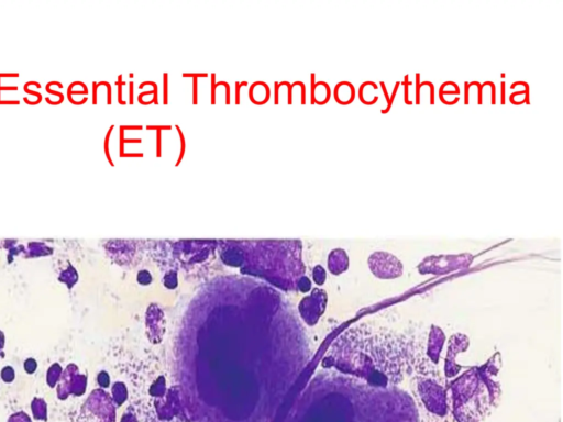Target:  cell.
I'll list each match as a JSON object with an SVG mask.
<instances>
[{"label": "cell", "mask_w": 563, "mask_h": 422, "mask_svg": "<svg viewBox=\"0 0 563 422\" xmlns=\"http://www.w3.org/2000/svg\"><path fill=\"white\" fill-rule=\"evenodd\" d=\"M114 408L109 395L95 389L82 403L76 422H114Z\"/></svg>", "instance_id": "cell-1"}, {"label": "cell", "mask_w": 563, "mask_h": 422, "mask_svg": "<svg viewBox=\"0 0 563 422\" xmlns=\"http://www.w3.org/2000/svg\"><path fill=\"white\" fill-rule=\"evenodd\" d=\"M87 377L78 373L75 364H68L62 371L57 382V397L59 400H66L70 395L81 396L86 391Z\"/></svg>", "instance_id": "cell-2"}, {"label": "cell", "mask_w": 563, "mask_h": 422, "mask_svg": "<svg viewBox=\"0 0 563 422\" xmlns=\"http://www.w3.org/2000/svg\"><path fill=\"white\" fill-rule=\"evenodd\" d=\"M33 418L40 421H47V404L42 398H34L31 402Z\"/></svg>", "instance_id": "cell-3"}, {"label": "cell", "mask_w": 563, "mask_h": 422, "mask_svg": "<svg viewBox=\"0 0 563 422\" xmlns=\"http://www.w3.org/2000/svg\"><path fill=\"white\" fill-rule=\"evenodd\" d=\"M53 253V249L45 244L30 243L27 257L48 256Z\"/></svg>", "instance_id": "cell-4"}, {"label": "cell", "mask_w": 563, "mask_h": 422, "mask_svg": "<svg viewBox=\"0 0 563 422\" xmlns=\"http://www.w3.org/2000/svg\"><path fill=\"white\" fill-rule=\"evenodd\" d=\"M58 280L60 282L66 284L67 287L70 289L77 282L78 274L73 266H69L66 270L60 273Z\"/></svg>", "instance_id": "cell-5"}, {"label": "cell", "mask_w": 563, "mask_h": 422, "mask_svg": "<svg viewBox=\"0 0 563 422\" xmlns=\"http://www.w3.org/2000/svg\"><path fill=\"white\" fill-rule=\"evenodd\" d=\"M62 367L58 363H54L53 365H51L46 374V382L51 388L56 386L62 375Z\"/></svg>", "instance_id": "cell-6"}, {"label": "cell", "mask_w": 563, "mask_h": 422, "mask_svg": "<svg viewBox=\"0 0 563 422\" xmlns=\"http://www.w3.org/2000/svg\"><path fill=\"white\" fill-rule=\"evenodd\" d=\"M112 392H113L114 401L118 404H121L125 400V389H124L123 384L117 382L112 388Z\"/></svg>", "instance_id": "cell-7"}, {"label": "cell", "mask_w": 563, "mask_h": 422, "mask_svg": "<svg viewBox=\"0 0 563 422\" xmlns=\"http://www.w3.org/2000/svg\"><path fill=\"white\" fill-rule=\"evenodd\" d=\"M7 422H32L31 418L24 411L12 413Z\"/></svg>", "instance_id": "cell-8"}, {"label": "cell", "mask_w": 563, "mask_h": 422, "mask_svg": "<svg viewBox=\"0 0 563 422\" xmlns=\"http://www.w3.org/2000/svg\"><path fill=\"white\" fill-rule=\"evenodd\" d=\"M15 373L11 366H5L1 370V378L4 382H11L14 380Z\"/></svg>", "instance_id": "cell-9"}, {"label": "cell", "mask_w": 563, "mask_h": 422, "mask_svg": "<svg viewBox=\"0 0 563 422\" xmlns=\"http://www.w3.org/2000/svg\"><path fill=\"white\" fill-rule=\"evenodd\" d=\"M37 363L34 358H27L24 362V369L27 374H33L36 370Z\"/></svg>", "instance_id": "cell-10"}, {"label": "cell", "mask_w": 563, "mask_h": 422, "mask_svg": "<svg viewBox=\"0 0 563 422\" xmlns=\"http://www.w3.org/2000/svg\"><path fill=\"white\" fill-rule=\"evenodd\" d=\"M97 379L100 387L106 388L109 386L110 379L109 375L106 371H100Z\"/></svg>", "instance_id": "cell-11"}, {"label": "cell", "mask_w": 563, "mask_h": 422, "mask_svg": "<svg viewBox=\"0 0 563 422\" xmlns=\"http://www.w3.org/2000/svg\"><path fill=\"white\" fill-rule=\"evenodd\" d=\"M3 347H4V334L2 331H0V357H3Z\"/></svg>", "instance_id": "cell-12"}]
</instances>
